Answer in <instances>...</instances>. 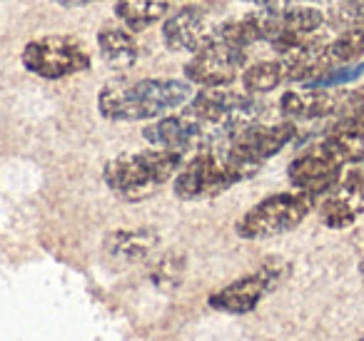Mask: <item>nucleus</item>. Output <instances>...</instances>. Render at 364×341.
I'll return each mask as SVG.
<instances>
[{
  "instance_id": "1",
  "label": "nucleus",
  "mask_w": 364,
  "mask_h": 341,
  "mask_svg": "<svg viewBox=\"0 0 364 341\" xmlns=\"http://www.w3.org/2000/svg\"><path fill=\"white\" fill-rule=\"evenodd\" d=\"M193 100V82L172 77L115 80L97 95V110L112 122L155 120Z\"/></svg>"
},
{
  "instance_id": "2",
  "label": "nucleus",
  "mask_w": 364,
  "mask_h": 341,
  "mask_svg": "<svg viewBox=\"0 0 364 341\" xmlns=\"http://www.w3.org/2000/svg\"><path fill=\"white\" fill-rule=\"evenodd\" d=\"M185 155L175 150H140L112 157L102 170L107 190L122 202H142L157 195L167 180L180 172Z\"/></svg>"
},
{
  "instance_id": "3",
  "label": "nucleus",
  "mask_w": 364,
  "mask_h": 341,
  "mask_svg": "<svg viewBox=\"0 0 364 341\" xmlns=\"http://www.w3.org/2000/svg\"><path fill=\"white\" fill-rule=\"evenodd\" d=\"M250 177L252 175L240 162H235L223 145H213L200 150L188 165L180 167L172 190L177 200H208V197L223 195L230 187Z\"/></svg>"
},
{
  "instance_id": "4",
  "label": "nucleus",
  "mask_w": 364,
  "mask_h": 341,
  "mask_svg": "<svg viewBox=\"0 0 364 341\" xmlns=\"http://www.w3.org/2000/svg\"><path fill=\"white\" fill-rule=\"evenodd\" d=\"M362 142L344 140V137L324 135L314 147H309L307 152H302L299 157H294L287 167L289 182L297 190L312 192L322 200L334 185H337L342 170L359 155Z\"/></svg>"
},
{
  "instance_id": "5",
  "label": "nucleus",
  "mask_w": 364,
  "mask_h": 341,
  "mask_svg": "<svg viewBox=\"0 0 364 341\" xmlns=\"http://www.w3.org/2000/svg\"><path fill=\"white\" fill-rule=\"evenodd\" d=\"M319 197L312 192H279V195H269L262 202L247 210L235 224L240 239L259 242V239H272V237L287 234V232L297 229L304 222V217L317 207Z\"/></svg>"
},
{
  "instance_id": "6",
  "label": "nucleus",
  "mask_w": 364,
  "mask_h": 341,
  "mask_svg": "<svg viewBox=\"0 0 364 341\" xmlns=\"http://www.w3.org/2000/svg\"><path fill=\"white\" fill-rule=\"evenodd\" d=\"M289 261L284 259H267L252 271V274L242 276V279L232 281V284L223 286L220 291H215L208 299V304L215 311L223 314H250L255 311L272 291H277L279 286L287 281Z\"/></svg>"
},
{
  "instance_id": "7",
  "label": "nucleus",
  "mask_w": 364,
  "mask_h": 341,
  "mask_svg": "<svg viewBox=\"0 0 364 341\" xmlns=\"http://www.w3.org/2000/svg\"><path fill=\"white\" fill-rule=\"evenodd\" d=\"M21 63L28 72L46 80H60L90 70L87 50L68 36H43L23 48Z\"/></svg>"
},
{
  "instance_id": "8",
  "label": "nucleus",
  "mask_w": 364,
  "mask_h": 341,
  "mask_svg": "<svg viewBox=\"0 0 364 341\" xmlns=\"http://www.w3.org/2000/svg\"><path fill=\"white\" fill-rule=\"evenodd\" d=\"M297 135L294 122H277V125H245L235 130L228 140L218 142L232 155L235 162L245 167L250 175H257V170L267 160H272L277 152H282Z\"/></svg>"
},
{
  "instance_id": "9",
  "label": "nucleus",
  "mask_w": 364,
  "mask_h": 341,
  "mask_svg": "<svg viewBox=\"0 0 364 341\" xmlns=\"http://www.w3.org/2000/svg\"><path fill=\"white\" fill-rule=\"evenodd\" d=\"M245 65H247V50L220 40L210 31L205 43L185 65V75L188 82L200 87H228L242 75Z\"/></svg>"
},
{
  "instance_id": "10",
  "label": "nucleus",
  "mask_w": 364,
  "mask_h": 341,
  "mask_svg": "<svg viewBox=\"0 0 364 341\" xmlns=\"http://www.w3.org/2000/svg\"><path fill=\"white\" fill-rule=\"evenodd\" d=\"M364 110V87L359 90H329L314 87L304 92H284L279 112L289 122L322 120V117H347Z\"/></svg>"
},
{
  "instance_id": "11",
  "label": "nucleus",
  "mask_w": 364,
  "mask_h": 341,
  "mask_svg": "<svg viewBox=\"0 0 364 341\" xmlns=\"http://www.w3.org/2000/svg\"><path fill=\"white\" fill-rule=\"evenodd\" d=\"M142 137L150 142L152 147H160V150H175L188 155L195 150H205L210 147V135L188 110H182L180 115L160 117L157 122L147 125L142 130Z\"/></svg>"
},
{
  "instance_id": "12",
  "label": "nucleus",
  "mask_w": 364,
  "mask_h": 341,
  "mask_svg": "<svg viewBox=\"0 0 364 341\" xmlns=\"http://www.w3.org/2000/svg\"><path fill=\"white\" fill-rule=\"evenodd\" d=\"M255 18H257L259 40L269 43V45L287 40V38L307 36V33H314L324 26V13L307 6L279 8V11L259 8V11H255Z\"/></svg>"
},
{
  "instance_id": "13",
  "label": "nucleus",
  "mask_w": 364,
  "mask_h": 341,
  "mask_svg": "<svg viewBox=\"0 0 364 341\" xmlns=\"http://www.w3.org/2000/svg\"><path fill=\"white\" fill-rule=\"evenodd\" d=\"M208 36V13L195 6L172 13L162 23V43L172 53H195Z\"/></svg>"
},
{
  "instance_id": "14",
  "label": "nucleus",
  "mask_w": 364,
  "mask_h": 341,
  "mask_svg": "<svg viewBox=\"0 0 364 341\" xmlns=\"http://www.w3.org/2000/svg\"><path fill=\"white\" fill-rule=\"evenodd\" d=\"M160 244V237L150 227H135V229H117L110 232L105 239V254L115 261L135 264L152 254Z\"/></svg>"
},
{
  "instance_id": "15",
  "label": "nucleus",
  "mask_w": 364,
  "mask_h": 341,
  "mask_svg": "<svg viewBox=\"0 0 364 341\" xmlns=\"http://www.w3.org/2000/svg\"><path fill=\"white\" fill-rule=\"evenodd\" d=\"M172 0H117L115 16L130 33H142L170 13Z\"/></svg>"
},
{
  "instance_id": "16",
  "label": "nucleus",
  "mask_w": 364,
  "mask_h": 341,
  "mask_svg": "<svg viewBox=\"0 0 364 341\" xmlns=\"http://www.w3.org/2000/svg\"><path fill=\"white\" fill-rule=\"evenodd\" d=\"M97 48L102 53V60L110 67H115V70H127V67L137 63V43L125 26L102 28L97 33Z\"/></svg>"
},
{
  "instance_id": "17",
  "label": "nucleus",
  "mask_w": 364,
  "mask_h": 341,
  "mask_svg": "<svg viewBox=\"0 0 364 341\" xmlns=\"http://www.w3.org/2000/svg\"><path fill=\"white\" fill-rule=\"evenodd\" d=\"M289 82V70L284 60H264L257 65L247 67L242 72V87L250 95H267V92L277 90L279 85Z\"/></svg>"
},
{
  "instance_id": "18",
  "label": "nucleus",
  "mask_w": 364,
  "mask_h": 341,
  "mask_svg": "<svg viewBox=\"0 0 364 341\" xmlns=\"http://www.w3.org/2000/svg\"><path fill=\"white\" fill-rule=\"evenodd\" d=\"M329 26L337 33H362L364 36V0H342L329 16Z\"/></svg>"
},
{
  "instance_id": "19",
  "label": "nucleus",
  "mask_w": 364,
  "mask_h": 341,
  "mask_svg": "<svg viewBox=\"0 0 364 341\" xmlns=\"http://www.w3.org/2000/svg\"><path fill=\"white\" fill-rule=\"evenodd\" d=\"M185 271V259H180L177 254H167L160 264L152 269V284L157 289H175L182 279Z\"/></svg>"
},
{
  "instance_id": "20",
  "label": "nucleus",
  "mask_w": 364,
  "mask_h": 341,
  "mask_svg": "<svg viewBox=\"0 0 364 341\" xmlns=\"http://www.w3.org/2000/svg\"><path fill=\"white\" fill-rule=\"evenodd\" d=\"M337 185L349 192H354V195H359L364 200V152H359V155L344 167Z\"/></svg>"
},
{
  "instance_id": "21",
  "label": "nucleus",
  "mask_w": 364,
  "mask_h": 341,
  "mask_svg": "<svg viewBox=\"0 0 364 341\" xmlns=\"http://www.w3.org/2000/svg\"><path fill=\"white\" fill-rule=\"evenodd\" d=\"M252 3L264 8V11H279V8L304 6V3H324V0H252Z\"/></svg>"
},
{
  "instance_id": "22",
  "label": "nucleus",
  "mask_w": 364,
  "mask_h": 341,
  "mask_svg": "<svg viewBox=\"0 0 364 341\" xmlns=\"http://www.w3.org/2000/svg\"><path fill=\"white\" fill-rule=\"evenodd\" d=\"M53 3H58V6H63V8H82V6L95 3V0H53Z\"/></svg>"
},
{
  "instance_id": "23",
  "label": "nucleus",
  "mask_w": 364,
  "mask_h": 341,
  "mask_svg": "<svg viewBox=\"0 0 364 341\" xmlns=\"http://www.w3.org/2000/svg\"><path fill=\"white\" fill-rule=\"evenodd\" d=\"M359 276H362V281H364V256H362V261H359Z\"/></svg>"
},
{
  "instance_id": "24",
  "label": "nucleus",
  "mask_w": 364,
  "mask_h": 341,
  "mask_svg": "<svg viewBox=\"0 0 364 341\" xmlns=\"http://www.w3.org/2000/svg\"><path fill=\"white\" fill-rule=\"evenodd\" d=\"M359 341H364V334H362V336H359Z\"/></svg>"
}]
</instances>
